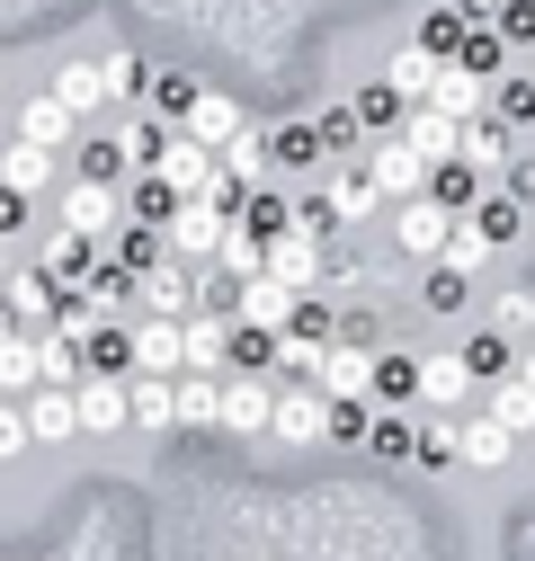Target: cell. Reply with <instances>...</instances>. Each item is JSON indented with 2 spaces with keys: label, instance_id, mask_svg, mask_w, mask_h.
I'll return each instance as SVG.
<instances>
[{
  "label": "cell",
  "instance_id": "cell-1",
  "mask_svg": "<svg viewBox=\"0 0 535 561\" xmlns=\"http://www.w3.org/2000/svg\"><path fill=\"white\" fill-rule=\"evenodd\" d=\"M375 366H384L375 339H330L321 366H312V383H321L330 401H375Z\"/></svg>",
  "mask_w": 535,
  "mask_h": 561
},
{
  "label": "cell",
  "instance_id": "cell-2",
  "mask_svg": "<svg viewBox=\"0 0 535 561\" xmlns=\"http://www.w3.org/2000/svg\"><path fill=\"white\" fill-rule=\"evenodd\" d=\"M366 179L384 187V205H411V196H429L437 161H429V152H411L401 134H375V152H366Z\"/></svg>",
  "mask_w": 535,
  "mask_h": 561
},
{
  "label": "cell",
  "instance_id": "cell-3",
  "mask_svg": "<svg viewBox=\"0 0 535 561\" xmlns=\"http://www.w3.org/2000/svg\"><path fill=\"white\" fill-rule=\"evenodd\" d=\"M268 276H286L295 295H312L321 276H330V232H304V224L268 232Z\"/></svg>",
  "mask_w": 535,
  "mask_h": 561
},
{
  "label": "cell",
  "instance_id": "cell-4",
  "mask_svg": "<svg viewBox=\"0 0 535 561\" xmlns=\"http://www.w3.org/2000/svg\"><path fill=\"white\" fill-rule=\"evenodd\" d=\"M179 330H187V375H232V339H241L232 304H196Z\"/></svg>",
  "mask_w": 535,
  "mask_h": 561
},
{
  "label": "cell",
  "instance_id": "cell-5",
  "mask_svg": "<svg viewBox=\"0 0 535 561\" xmlns=\"http://www.w3.org/2000/svg\"><path fill=\"white\" fill-rule=\"evenodd\" d=\"M72 401H81V437H116V428H134V375H81Z\"/></svg>",
  "mask_w": 535,
  "mask_h": 561
},
{
  "label": "cell",
  "instance_id": "cell-6",
  "mask_svg": "<svg viewBox=\"0 0 535 561\" xmlns=\"http://www.w3.org/2000/svg\"><path fill=\"white\" fill-rule=\"evenodd\" d=\"M62 232H90V241L125 232V187H107V179H72V187H62Z\"/></svg>",
  "mask_w": 535,
  "mask_h": 561
},
{
  "label": "cell",
  "instance_id": "cell-7",
  "mask_svg": "<svg viewBox=\"0 0 535 561\" xmlns=\"http://www.w3.org/2000/svg\"><path fill=\"white\" fill-rule=\"evenodd\" d=\"M268 437H277V446H321V437H330V392H321V383H286Z\"/></svg>",
  "mask_w": 535,
  "mask_h": 561
},
{
  "label": "cell",
  "instance_id": "cell-8",
  "mask_svg": "<svg viewBox=\"0 0 535 561\" xmlns=\"http://www.w3.org/2000/svg\"><path fill=\"white\" fill-rule=\"evenodd\" d=\"M224 232H232V215H224V205H206V196H187L179 215H170V259H187V267H206V259L224 250Z\"/></svg>",
  "mask_w": 535,
  "mask_h": 561
},
{
  "label": "cell",
  "instance_id": "cell-9",
  "mask_svg": "<svg viewBox=\"0 0 535 561\" xmlns=\"http://www.w3.org/2000/svg\"><path fill=\"white\" fill-rule=\"evenodd\" d=\"M304 295L286 286V276H250V286H232V321L241 330H295Z\"/></svg>",
  "mask_w": 535,
  "mask_h": 561
},
{
  "label": "cell",
  "instance_id": "cell-10",
  "mask_svg": "<svg viewBox=\"0 0 535 561\" xmlns=\"http://www.w3.org/2000/svg\"><path fill=\"white\" fill-rule=\"evenodd\" d=\"M446 232H455V205H437V196L392 205V241L411 250V259H446Z\"/></svg>",
  "mask_w": 535,
  "mask_h": 561
},
{
  "label": "cell",
  "instance_id": "cell-11",
  "mask_svg": "<svg viewBox=\"0 0 535 561\" xmlns=\"http://www.w3.org/2000/svg\"><path fill=\"white\" fill-rule=\"evenodd\" d=\"M277 419V383L268 375H224V437H268Z\"/></svg>",
  "mask_w": 535,
  "mask_h": 561
},
{
  "label": "cell",
  "instance_id": "cell-12",
  "mask_svg": "<svg viewBox=\"0 0 535 561\" xmlns=\"http://www.w3.org/2000/svg\"><path fill=\"white\" fill-rule=\"evenodd\" d=\"M81 134V107L62 99V90H36V99H19V144H45V152H62Z\"/></svg>",
  "mask_w": 535,
  "mask_h": 561
},
{
  "label": "cell",
  "instance_id": "cell-13",
  "mask_svg": "<svg viewBox=\"0 0 535 561\" xmlns=\"http://www.w3.org/2000/svg\"><path fill=\"white\" fill-rule=\"evenodd\" d=\"M134 295H144V304H152L161 321H187L196 304H206V276H196L187 259H161V267H152V276H144V286H134Z\"/></svg>",
  "mask_w": 535,
  "mask_h": 561
},
{
  "label": "cell",
  "instance_id": "cell-14",
  "mask_svg": "<svg viewBox=\"0 0 535 561\" xmlns=\"http://www.w3.org/2000/svg\"><path fill=\"white\" fill-rule=\"evenodd\" d=\"M474 392H482V375L464 366V347L455 357H420V410H464Z\"/></svg>",
  "mask_w": 535,
  "mask_h": 561
},
{
  "label": "cell",
  "instance_id": "cell-15",
  "mask_svg": "<svg viewBox=\"0 0 535 561\" xmlns=\"http://www.w3.org/2000/svg\"><path fill=\"white\" fill-rule=\"evenodd\" d=\"M27 428H36V446L81 437V401H72V383H36V392H27Z\"/></svg>",
  "mask_w": 535,
  "mask_h": 561
},
{
  "label": "cell",
  "instance_id": "cell-16",
  "mask_svg": "<svg viewBox=\"0 0 535 561\" xmlns=\"http://www.w3.org/2000/svg\"><path fill=\"white\" fill-rule=\"evenodd\" d=\"M134 375H187V330L152 312L144 330H134Z\"/></svg>",
  "mask_w": 535,
  "mask_h": 561
},
{
  "label": "cell",
  "instance_id": "cell-17",
  "mask_svg": "<svg viewBox=\"0 0 535 561\" xmlns=\"http://www.w3.org/2000/svg\"><path fill=\"white\" fill-rule=\"evenodd\" d=\"M179 134H196V144H206V152H224L232 144V134H250V116L224 99V90H196V107L179 116Z\"/></svg>",
  "mask_w": 535,
  "mask_h": 561
},
{
  "label": "cell",
  "instance_id": "cell-18",
  "mask_svg": "<svg viewBox=\"0 0 535 561\" xmlns=\"http://www.w3.org/2000/svg\"><path fill=\"white\" fill-rule=\"evenodd\" d=\"M455 455H464V463H474V472H500V463L517 455V437L500 428V419H491V410H474V419H455Z\"/></svg>",
  "mask_w": 535,
  "mask_h": 561
},
{
  "label": "cell",
  "instance_id": "cell-19",
  "mask_svg": "<svg viewBox=\"0 0 535 561\" xmlns=\"http://www.w3.org/2000/svg\"><path fill=\"white\" fill-rule=\"evenodd\" d=\"M401 144H411V152H429V161L446 170V161H455V144H464V125H455L446 107H429V99H420L411 116H401Z\"/></svg>",
  "mask_w": 535,
  "mask_h": 561
},
{
  "label": "cell",
  "instance_id": "cell-20",
  "mask_svg": "<svg viewBox=\"0 0 535 561\" xmlns=\"http://www.w3.org/2000/svg\"><path fill=\"white\" fill-rule=\"evenodd\" d=\"M491 90H500V81H482V72H464V62H446V81L429 90V107H446L455 125H474V116H491Z\"/></svg>",
  "mask_w": 535,
  "mask_h": 561
},
{
  "label": "cell",
  "instance_id": "cell-21",
  "mask_svg": "<svg viewBox=\"0 0 535 561\" xmlns=\"http://www.w3.org/2000/svg\"><path fill=\"white\" fill-rule=\"evenodd\" d=\"M170 215H179V187H170L161 170H134V179H125V224H152V232H170Z\"/></svg>",
  "mask_w": 535,
  "mask_h": 561
},
{
  "label": "cell",
  "instance_id": "cell-22",
  "mask_svg": "<svg viewBox=\"0 0 535 561\" xmlns=\"http://www.w3.org/2000/svg\"><path fill=\"white\" fill-rule=\"evenodd\" d=\"M134 428H144V437L179 428V375H134Z\"/></svg>",
  "mask_w": 535,
  "mask_h": 561
},
{
  "label": "cell",
  "instance_id": "cell-23",
  "mask_svg": "<svg viewBox=\"0 0 535 561\" xmlns=\"http://www.w3.org/2000/svg\"><path fill=\"white\" fill-rule=\"evenodd\" d=\"M215 276H224V286H250V276H268V232H250V224L232 215V232H224V250H215Z\"/></svg>",
  "mask_w": 535,
  "mask_h": 561
},
{
  "label": "cell",
  "instance_id": "cell-24",
  "mask_svg": "<svg viewBox=\"0 0 535 561\" xmlns=\"http://www.w3.org/2000/svg\"><path fill=\"white\" fill-rule=\"evenodd\" d=\"M384 81H392L401 99H411V107H420V99H429V90L446 81V54H429V45H401V54L384 62Z\"/></svg>",
  "mask_w": 535,
  "mask_h": 561
},
{
  "label": "cell",
  "instance_id": "cell-25",
  "mask_svg": "<svg viewBox=\"0 0 535 561\" xmlns=\"http://www.w3.org/2000/svg\"><path fill=\"white\" fill-rule=\"evenodd\" d=\"M179 428L187 437L224 428V375H179Z\"/></svg>",
  "mask_w": 535,
  "mask_h": 561
},
{
  "label": "cell",
  "instance_id": "cell-26",
  "mask_svg": "<svg viewBox=\"0 0 535 561\" xmlns=\"http://www.w3.org/2000/svg\"><path fill=\"white\" fill-rule=\"evenodd\" d=\"M474 224H482V232L509 250V241H526V232H535V205H526V196H509V187H491V196L474 205Z\"/></svg>",
  "mask_w": 535,
  "mask_h": 561
},
{
  "label": "cell",
  "instance_id": "cell-27",
  "mask_svg": "<svg viewBox=\"0 0 535 561\" xmlns=\"http://www.w3.org/2000/svg\"><path fill=\"white\" fill-rule=\"evenodd\" d=\"M509 152H517V125H500V116H474L464 144H455V161H474V170H500Z\"/></svg>",
  "mask_w": 535,
  "mask_h": 561
},
{
  "label": "cell",
  "instance_id": "cell-28",
  "mask_svg": "<svg viewBox=\"0 0 535 561\" xmlns=\"http://www.w3.org/2000/svg\"><path fill=\"white\" fill-rule=\"evenodd\" d=\"M420 401V357L411 347H384V366H375V410H411Z\"/></svg>",
  "mask_w": 535,
  "mask_h": 561
},
{
  "label": "cell",
  "instance_id": "cell-29",
  "mask_svg": "<svg viewBox=\"0 0 535 561\" xmlns=\"http://www.w3.org/2000/svg\"><path fill=\"white\" fill-rule=\"evenodd\" d=\"M45 383V366H36V339L19 330V339H0V401H27Z\"/></svg>",
  "mask_w": 535,
  "mask_h": 561
},
{
  "label": "cell",
  "instance_id": "cell-30",
  "mask_svg": "<svg viewBox=\"0 0 535 561\" xmlns=\"http://www.w3.org/2000/svg\"><path fill=\"white\" fill-rule=\"evenodd\" d=\"M491 232L474 224V215H455V232H446V259H429V267H455V276H474V267H491Z\"/></svg>",
  "mask_w": 535,
  "mask_h": 561
},
{
  "label": "cell",
  "instance_id": "cell-31",
  "mask_svg": "<svg viewBox=\"0 0 535 561\" xmlns=\"http://www.w3.org/2000/svg\"><path fill=\"white\" fill-rule=\"evenodd\" d=\"M482 392H491V419H500L509 437L535 428V383H526V375H500V383H482Z\"/></svg>",
  "mask_w": 535,
  "mask_h": 561
},
{
  "label": "cell",
  "instance_id": "cell-32",
  "mask_svg": "<svg viewBox=\"0 0 535 561\" xmlns=\"http://www.w3.org/2000/svg\"><path fill=\"white\" fill-rule=\"evenodd\" d=\"M366 455H384V463H420V428H411V410H375Z\"/></svg>",
  "mask_w": 535,
  "mask_h": 561
},
{
  "label": "cell",
  "instance_id": "cell-33",
  "mask_svg": "<svg viewBox=\"0 0 535 561\" xmlns=\"http://www.w3.org/2000/svg\"><path fill=\"white\" fill-rule=\"evenodd\" d=\"M321 205H330V215H340V224H366L375 205H384V187H375L366 170H349V179H330V187H321Z\"/></svg>",
  "mask_w": 535,
  "mask_h": 561
},
{
  "label": "cell",
  "instance_id": "cell-34",
  "mask_svg": "<svg viewBox=\"0 0 535 561\" xmlns=\"http://www.w3.org/2000/svg\"><path fill=\"white\" fill-rule=\"evenodd\" d=\"M10 312H19V330H45V321H54V276H45V267L10 276Z\"/></svg>",
  "mask_w": 535,
  "mask_h": 561
},
{
  "label": "cell",
  "instance_id": "cell-35",
  "mask_svg": "<svg viewBox=\"0 0 535 561\" xmlns=\"http://www.w3.org/2000/svg\"><path fill=\"white\" fill-rule=\"evenodd\" d=\"M0 187H19V196L54 187V152H45V144H10V161H0Z\"/></svg>",
  "mask_w": 535,
  "mask_h": 561
},
{
  "label": "cell",
  "instance_id": "cell-36",
  "mask_svg": "<svg viewBox=\"0 0 535 561\" xmlns=\"http://www.w3.org/2000/svg\"><path fill=\"white\" fill-rule=\"evenodd\" d=\"M429 196H437V205H455V215H474L491 187H482V170H474V161H446V170L429 179Z\"/></svg>",
  "mask_w": 535,
  "mask_h": 561
},
{
  "label": "cell",
  "instance_id": "cell-37",
  "mask_svg": "<svg viewBox=\"0 0 535 561\" xmlns=\"http://www.w3.org/2000/svg\"><path fill=\"white\" fill-rule=\"evenodd\" d=\"M464 366H474L482 383H500V375H517V339H500V330H482V339H464Z\"/></svg>",
  "mask_w": 535,
  "mask_h": 561
},
{
  "label": "cell",
  "instance_id": "cell-38",
  "mask_svg": "<svg viewBox=\"0 0 535 561\" xmlns=\"http://www.w3.org/2000/svg\"><path fill=\"white\" fill-rule=\"evenodd\" d=\"M401 116H411V99H401L392 81H375V90H357V125H375V134H401Z\"/></svg>",
  "mask_w": 535,
  "mask_h": 561
},
{
  "label": "cell",
  "instance_id": "cell-39",
  "mask_svg": "<svg viewBox=\"0 0 535 561\" xmlns=\"http://www.w3.org/2000/svg\"><path fill=\"white\" fill-rule=\"evenodd\" d=\"M491 330H500V339H517V347H526V339H535V286H509V295H500V304H491Z\"/></svg>",
  "mask_w": 535,
  "mask_h": 561
},
{
  "label": "cell",
  "instance_id": "cell-40",
  "mask_svg": "<svg viewBox=\"0 0 535 561\" xmlns=\"http://www.w3.org/2000/svg\"><path fill=\"white\" fill-rule=\"evenodd\" d=\"M99 81H107V99H144V90H152L144 54H99Z\"/></svg>",
  "mask_w": 535,
  "mask_h": 561
},
{
  "label": "cell",
  "instance_id": "cell-41",
  "mask_svg": "<svg viewBox=\"0 0 535 561\" xmlns=\"http://www.w3.org/2000/svg\"><path fill=\"white\" fill-rule=\"evenodd\" d=\"M268 161H321V125H268Z\"/></svg>",
  "mask_w": 535,
  "mask_h": 561
},
{
  "label": "cell",
  "instance_id": "cell-42",
  "mask_svg": "<svg viewBox=\"0 0 535 561\" xmlns=\"http://www.w3.org/2000/svg\"><path fill=\"white\" fill-rule=\"evenodd\" d=\"M455 62H464V72H482V81H500V62H509V36H500V27H474Z\"/></svg>",
  "mask_w": 535,
  "mask_h": 561
},
{
  "label": "cell",
  "instance_id": "cell-43",
  "mask_svg": "<svg viewBox=\"0 0 535 561\" xmlns=\"http://www.w3.org/2000/svg\"><path fill=\"white\" fill-rule=\"evenodd\" d=\"M375 437V401H330V446H366Z\"/></svg>",
  "mask_w": 535,
  "mask_h": 561
},
{
  "label": "cell",
  "instance_id": "cell-44",
  "mask_svg": "<svg viewBox=\"0 0 535 561\" xmlns=\"http://www.w3.org/2000/svg\"><path fill=\"white\" fill-rule=\"evenodd\" d=\"M54 90H62V99H72L81 116H90V107L107 99V81H99V62H62V72H54Z\"/></svg>",
  "mask_w": 535,
  "mask_h": 561
},
{
  "label": "cell",
  "instance_id": "cell-45",
  "mask_svg": "<svg viewBox=\"0 0 535 561\" xmlns=\"http://www.w3.org/2000/svg\"><path fill=\"white\" fill-rule=\"evenodd\" d=\"M491 116H500V125H535V72L500 81V90H491Z\"/></svg>",
  "mask_w": 535,
  "mask_h": 561
},
{
  "label": "cell",
  "instance_id": "cell-46",
  "mask_svg": "<svg viewBox=\"0 0 535 561\" xmlns=\"http://www.w3.org/2000/svg\"><path fill=\"white\" fill-rule=\"evenodd\" d=\"M464 286H474V276H455V267H429V286H420V304H429V312H464V304H474Z\"/></svg>",
  "mask_w": 535,
  "mask_h": 561
},
{
  "label": "cell",
  "instance_id": "cell-47",
  "mask_svg": "<svg viewBox=\"0 0 535 561\" xmlns=\"http://www.w3.org/2000/svg\"><path fill=\"white\" fill-rule=\"evenodd\" d=\"M36 446V428H27V401H0V463H19Z\"/></svg>",
  "mask_w": 535,
  "mask_h": 561
},
{
  "label": "cell",
  "instance_id": "cell-48",
  "mask_svg": "<svg viewBox=\"0 0 535 561\" xmlns=\"http://www.w3.org/2000/svg\"><path fill=\"white\" fill-rule=\"evenodd\" d=\"M491 27H500L509 45H526V54H535V0H500V19H491Z\"/></svg>",
  "mask_w": 535,
  "mask_h": 561
},
{
  "label": "cell",
  "instance_id": "cell-49",
  "mask_svg": "<svg viewBox=\"0 0 535 561\" xmlns=\"http://www.w3.org/2000/svg\"><path fill=\"white\" fill-rule=\"evenodd\" d=\"M500 187H509V196H526V205H535V161H509V179H500Z\"/></svg>",
  "mask_w": 535,
  "mask_h": 561
},
{
  "label": "cell",
  "instance_id": "cell-50",
  "mask_svg": "<svg viewBox=\"0 0 535 561\" xmlns=\"http://www.w3.org/2000/svg\"><path fill=\"white\" fill-rule=\"evenodd\" d=\"M19 215H27V196H19V187H0V232H19Z\"/></svg>",
  "mask_w": 535,
  "mask_h": 561
},
{
  "label": "cell",
  "instance_id": "cell-51",
  "mask_svg": "<svg viewBox=\"0 0 535 561\" xmlns=\"http://www.w3.org/2000/svg\"><path fill=\"white\" fill-rule=\"evenodd\" d=\"M517 375H526V383H535V339H526V347H517Z\"/></svg>",
  "mask_w": 535,
  "mask_h": 561
},
{
  "label": "cell",
  "instance_id": "cell-52",
  "mask_svg": "<svg viewBox=\"0 0 535 561\" xmlns=\"http://www.w3.org/2000/svg\"><path fill=\"white\" fill-rule=\"evenodd\" d=\"M0 241H10V232H0Z\"/></svg>",
  "mask_w": 535,
  "mask_h": 561
},
{
  "label": "cell",
  "instance_id": "cell-53",
  "mask_svg": "<svg viewBox=\"0 0 535 561\" xmlns=\"http://www.w3.org/2000/svg\"><path fill=\"white\" fill-rule=\"evenodd\" d=\"M526 72H535V62H526Z\"/></svg>",
  "mask_w": 535,
  "mask_h": 561
},
{
  "label": "cell",
  "instance_id": "cell-54",
  "mask_svg": "<svg viewBox=\"0 0 535 561\" xmlns=\"http://www.w3.org/2000/svg\"><path fill=\"white\" fill-rule=\"evenodd\" d=\"M526 241H535V232H526Z\"/></svg>",
  "mask_w": 535,
  "mask_h": 561
}]
</instances>
